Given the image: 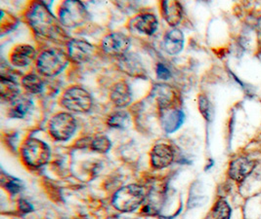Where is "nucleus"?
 <instances>
[{"instance_id":"nucleus-1","label":"nucleus","mask_w":261,"mask_h":219,"mask_svg":"<svg viewBox=\"0 0 261 219\" xmlns=\"http://www.w3.org/2000/svg\"><path fill=\"white\" fill-rule=\"evenodd\" d=\"M27 19L36 34L55 37L59 33L57 20L43 3H35L28 12Z\"/></svg>"},{"instance_id":"nucleus-2","label":"nucleus","mask_w":261,"mask_h":219,"mask_svg":"<svg viewBox=\"0 0 261 219\" xmlns=\"http://www.w3.org/2000/svg\"><path fill=\"white\" fill-rule=\"evenodd\" d=\"M145 199L142 187L129 184L121 187L113 197V206L121 212H132L141 206Z\"/></svg>"},{"instance_id":"nucleus-3","label":"nucleus","mask_w":261,"mask_h":219,"mask_svg":"<svg viewBox=\"0 0 261 219\" xmlns=\"http://www.w3.org/2000/svg\"><path fill=\"white\" fill-rule=\"evenodd\" d=\"M69 64L68 57L58 49H49L43 51L37 58V70L47 77L60 74Z\"/></svg>"},{"instance_id":"nucleus-4","label":"nucleus","mask_w":261,"mask_h":219,"mask_svg":"<svg viewBox=\"0 0 261 219\" xmlns=\"http://www.w3.org/2000/svg\"><path fill=\"white\" fill-rule=\"evenodd\" d=\"M21 152L24 163L35 169L47 164L51 156L50 148L47 144L37 139L25 140Z\"/></svg>"},{"instance_id":"nucleus-5","label":"nucleus","mask_w":261,"mask_h":219,"mask_svg":"<svg viewBox=\"0 0 261 219\" xmlns=\"http://www.w3.org/2000/svg\"><path fill=\"white\" fill-rule=\"evenodd\" d=\"M62 105L68 110L76 113L88 112L93 104L90 93L79 86L69 88L62 97Z\"/></svg>"},{"instance_id":"nucleus-6","label":"nucleus","mask_w":261,"mask_h":219,"mask_svg":"<svg viewBox=\"0 0 261 219\" xmlns=\"http://www.w3.org/2000/svg\"><path fill=\"white\" fill-rule=\"evenodd\" d=\"M88 17L86 8L80 1H65L60 7V23L65 26L75 27L82 25L88 20Z\"/></svg>"},{"instance_id":"nucleus-7","label":"nucleus","mask_w":261,"mask_h":219,"mask_svg":"<svg viewBox=\"0 0 261 219\" xmlns=\"http://www.w3.org/2000/svg\"><path fill=\"white\" fill-rule=\"evenodd\" d=\"M76 127V120L73 116L67 112H60L51 119L49 123V133L53 139L66 141L73 136Z\"/></svg>"},{"instance_id":"nucleus-8","label":"nucleus","mask_w":261,"mask_h":219,"mask_svg":"<svg viewBox=\"0 0 261 219\" xmlns=\"http://www.w3.org/2000/svg\"><path fill=\"white\" fill-rule=\"evenodd\" d=\"M130 39L121 33L110 34L104 37L102 47L105 53L113 57H123L126 55L129 47Z\"/></svg>"},{"instance_id":"nucleus-9","label":"nucleus","mask_w":261,"mask_h":219,"mask_svg":"<svg viewBox=\"0 0 261 219\" xmlns=\"http://www.w3.org/2000/svg\"><path fill=\"white\" fill-rule=\"evenodd\" d=\"M173 159V148L166 143H159L151 151V164L154 169H165L172 164Z\"/></svg>"},{"instance_id":"nucleus-10","label":"nucleus","mask_w":261,"mask_h":219,"mask_svg":"<svg viewBox=\"0 0 261 219\" xmlns=\"http://www.w3.org/2000/svg\"><path fill=\"white\" fill-rule=\"evenodd\" d=\"M68 51L70 58L79 64L89 60L94 55V46L90 43L81 40L73 39L69 42Z\"/></svg>"},{"instance_id":"nucleus-11","label":"nucleus","mask_w":261,"mask_h":219,"mask_svg":"<svg viewBox=\"0 0 261 219\" xmlns=\"http://www.w3.org/2000/svg\"><path fill=\"white\" fill-rule=\"evenodd\" d=\"M254 167L255 163L252 160L247 157H240L231 162L228 173L233 180L242 182L252 173Z\"/></svg>"},{"instance_id":"nucleus-12","label":"nucleus","mask_w":261,"mask_h":219,"mask_svg":"<svg viewBox=\"0 0 261 219\" xmlns=\"http://www.w3.org/2000/svg\"><path fill=\"white\" fill-rule=\"evenodd\" d=\"M110 98L113 104L118 107H126L131 104L132 95L130 87L124 81H120L116 83L110 92Z\"/></svg>"},{"instance_id":"nucleus-13","label":"nucleus","mask_w":261,"mask_h":219,"mask_svg":"<svg viewBox=\"0 0 261 219\" xmlns=\"http://www.w3.org/2000/svg\"><path fill=\"white\" fill-rule=\"evenodd\" d=\"M35 48L30 45H19L15 47L11 54V61L13 65L19 68H24L32 64L36 58Z\"/></svg>"},{"instance_id":"nucleus-14","label":"nucleus","mask_w":261,"mask_h":219,"mask_svg":"<svg viewBox=\"0 0 261 219\" xmlns=\"http://www.w3.org/2000/svg\"><path fill=\"white\" fill-rule=\"evenodd\" d=\"M184 46V35L178 28H173L164 38V49L166 53L174 56L179 54Z\"/></svg>"},{"instance_id":"nucleus-15","label":"nucleus","mask_w":261,"mask_h":219,"mask_svg":"<svg viewBox=\"0 0 261 219\" xmlns=\"http://www.w3.org/2000/svg\"><path fill=\"white\" fill-rule=\"evenodd\" d=\"M163 15L166 22L171 26H176L182 20L183 10L177 1H163Z\"/></svg>"},{"instance_id":"nucleus-16","label":"nucleus","mask_w":261,"mask_h":219,"mask_svg":"<svg viewBox=\"0 0 261 219\" xmlns=\"http://www.w3.org/2000/svg\"><path fill=\"white\" fill-rule=\"evenodd\" d=\"M185 119L184 113L178 109L165 110V113L162 118V124L166 133L171 134L177 131L182 126Z\"/></svg>"},{"instance_id":"nucleus-17","label":"nucleus","mask_w":261,"mask_h":219,"mask_svg":"<svg viewBox=\"0 0 261 219\" xmlns=\"http://www.w3.org/2000/svg\"><path fill=\"white\" fill-rule=\"evenodd\" d=\"M133 26L144 35H152L158 29L159 23L152 14H143L133 20Z\"/></svg>"},{"instance_id":"nucleus-18","label":"nucleus","mask_w":261,"mask_h":219,"mask_svg":"<svg viewBox=\"0 0 261 219\" xmlns=\"http://www.w3.org/2000/svg\"><path fill=\"white\" fill-rule=\"evenodd\" d=\"M19 92H20V89L16 81L13 80L10 77H4V76L1 77L0 95L3 100L13 102L18 98Z\"/></svg>"},{"instance_id":"nucleus-19","label":"nucleus","mask_w":261,"mask_h":219,"mask_svg":"<svg viewBox=\"0 0 261 219\" xmlns=\"http://www.w3.org/2000/svg\"><path fill=\"white\" fill-rule=\"evenodd\" d=\"M33 107V102L27 98H17L11 104L9 109V116L17 119H24L25 115L31 111Z\"/></svg>"},{"instance_id":"nucleus-20","label":"nucleus","mask_w":261,"mask_h":219,"mask_svg":"<svg viewBox=\"0 0 261 219\" xmlns=\"http://www.w3.org/2000/svg\"><path fill=\"white\" fill-rule=\"evenodd\" d=\"M153 95L159 104V106L164 110L167 109V107L171 104L173 100V90L167 85L161 84L154 86Z\"/></svg>"},{"instance_id":"nucleus-21","label":"nucleus","mask_w":261,"mask_h":219,"mask_svg":"<svg viewBox=\"0 0 261 219\" xmlns=\"http://www.w3.org/2000/svg\"><path fill=\"white\" fill-rule=\"evenodd\" d=\"M120 65L122 67V70L124 72L130 74L132 76L141 75L143 72L142 65L141 61L136 57H133L132 55H125L121 57Z\"/></svg>"},{"instance_id":"nucleus-22","label":"nucleus","mask_w":261,"mask_h":219,"mask_svg":"<svg viewBox=\"0 0 261 219\" xmlns=\"http://www.w3.org/2000/svg\"><path fill=\"white\" fill-rule=\"evenodd\" d=\"M22 84L30 93H39L44 89V83L42 79L34 73H30L24 76Z\"/></svg>"},{"instance_id":"nucleus-23","label":"nucleus","mask_w":261,"mask_h":219,"mask_svg":"<svg viewBox=\"0 0 261 219\" xmlns=\"http://www.w3.org/2000/svg\"><path fill=\"white\" fill-rule=\"evenodd\" d=\"M130 115L125 111H117L108 119L109 126L115 129H126L130 126Z\"/></svg>"},{"instance_id":"nucleus-24","label":"nucleus","mask_w":261,"mask_h":219,"mask_svg":"<svg viewBox=\"0 0 261 219\" xmlns=\"http://www.w3.org/2000/svg\"><path fill=\"white\" fill-rule=\"evenodd\" d=\"M213 219H230L231 217V208L225 200L221 199L215 204L213 213Z\"/></svg>"},{"instance_id":"nucleus-25","label":"nucleus","mask_w":261,"mask_h":219,"mask_svg":"<svg viewBox=\"0 0 261 219\" xmlns=\"http://www.w3.org/2000/svg\"><path fill=\"white\" fill-rule=\"evenodd\" d=\"M111 147H112L111 140L108 137L103 135L96 136L91 141V148L99 153H107L108 151L111 149Z\"/></svg>"},{"instance_id":"nucleus-26","label":"nucleus","mask_w":261,"mask_h":219,"mask_svg":"<svg viewBox=\"0 0 261 219\" xmlns=\"http://www.w3.org/2000/svg\"><path fill=\"white\" fill-rule=\"evenodd\" d=\"M199 107H200V110H201L203 117L206 120H210L211 116H212V110H211L212 108H211L210 101L207 100L206 97L200 96V98H199Z\"/></svg>"},{"instance_id":"nucleus-27","label":"nucleus","mask_w":261,"mask_h":219,"mask_svg":"<svg viewBox=\"0 0 261 219\" xmlns=\"http://www.w3.org/2000/svg\"><path fill=\"white\" fill-rule=\"evenodd\" d=\"M6 189L12 193V194H17L19 192H21L24 188V185L23 183L19 180V179H16V178H11L10 180H8L5 184Z\"/></svg>"},{"instance_id":"nucleus-28","label":"nucleus","mask_w":261,"mask_h":219,"mask_svg":"<svg viewBox=\"0 0 261 219\" xmlns=\"http://www.w3.org/2000/svg\"><path fill=\"white\" fill-rule=\"evenodd\" d=\"M156 75L160 79L167 80L171 76V73L166 66H164L163 64H159L156 66Z\"/></svg>"},{"instance_id":"nucleus-29","label":"nucleus","mask_w":261,"mask_h":219,"mask_svg":"<svg viewBox=\"0 0 261 219\" xmlns=\"http://www.w3.org/2000/svg\"><path fill=\"white\" fill-rule=\"evenodd\" d=\"M19 205H20V209L23 210L24 212H30L33 209V207L27 201H24V200H21L19 202Z\"/></svg>"}]
</instances>
